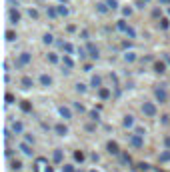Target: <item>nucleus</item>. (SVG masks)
<instances>
[{
  "label": "nucleus",
  "instance_id": "obj_5",
  "mask_svg": "<svg viewBox=\"0 0 170 172\" xmlns=\"http://www.w3.org/2000/svg\"><path fill=\"white\" fill-rule=\"evenodd\" d=\"M56 132H58V134H66V128H62V126H58V128H56Z\"/></svg>",
  "mask_w": 170,
  "mask_h": 172
},
{
  "label": "nucleus",
  "instance_id": "obj_1",
  "mask_svg": "<svg viewBox=\"0 0 170 172\" xmlns=\"http://www.w3.org/2000/svg\"><path fill=\"white\" fill-rule=\"evenodd\" d=\"M156 98H158L160 102H162V100L166 98V92H164V90H156Z\"/></svg>",
  "mask_w": 170,
  "mask_h": 172
},
{
  "label": "nucleus",
  "instance_id": "obj_6",
  "mask_svg": "<svg viewBox=\"0 0 170 172\" xmlns=\"http://www.w3.org/2000/svg\"><path fill=\"white\" fill-rule=\"evenodd\" d=\"M144 110H146L148 114H154V108H152V106H146V108H144Z\"/></svg>",
  "mask_w": 170,
  "mask_h": 172
},
{
  "label": "nucleus",
  "instance_id": "obj_4",
  "mask_svg": "<svg viewBox=\"0 0 170 172\" xmlns=\"http://www.w3.org/2000/svg\"><path fill=\"white\" fill-rule=\"evenodd\" d=\"M76 90H78V92H84L86 88H84V84H76Z\"/></svg>",
  "mask_w": 170,
  "mask_h": 172
},
{
  "label": "nucleus",
  "instance_id": "obj_7",
  "mask_svg": "<svg viewBox=\"0 0 170 172\" xmlns=\"http://www.w3.org/2000/svg\"><path fill=\"white\" fill-rule=\"evenodd\" d=\"M64 172H72V168H68V166H66V168H64Z\"/></svg>",
  "mask_w": 170,
  "mask_h": 172
},
{
  "label": "nucleus",
  "instance_id": "obj_2",
  "mask_svg": "<svg viewBox=\"0 0 170 172\" xmlns=\"http://www.w3.org/2000/svg\"><path fill=\"white\" fill-rule=\"evenodd\" d=\"M108 152H118V146L114 144V142H110V144H108Z\"/></svg>",
  "mask_w": 170,
  "mask_h": 172
},
{
  "label": "nucleus",
  "instance_id": "obj_3",
  "mask_svg": "<svg viewBox=\"0 0 170 172\" xmlns=\"http://www.w3.org/2000/svg\"><path fill=\"white\" fill-rule=\"evenodd\" d=\"M156 72H164V64H156Z\"/></svg>",
  "mask_w": 170,
  "mask_h": 172
}]
</instances>
